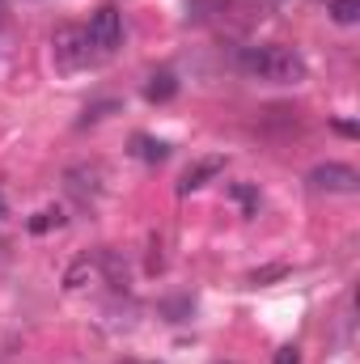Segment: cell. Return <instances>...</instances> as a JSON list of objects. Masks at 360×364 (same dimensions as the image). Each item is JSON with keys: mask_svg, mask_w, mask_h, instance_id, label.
<instances>
[{"mask_svg": "<svg viewBox=\"0 0 360 364\" xmlns=\"http://www.w3.org/2000/svg\"><path fill=\"white\" fill-rule=\"evenodd\" d=\"M238 68L255 81H271V85H297L305 81V60L292 47L280 43H250L238 51Z\"/></svg>", "mask_w": 360, "mask_h": 364, "instance_id": "obj_1", "label": "cell"}, {"mask_svg": "<svg viewBox=\"0 0 360 364\" xmlns=\"http://www.w3.org/2000/svg\"><path fill=\"white\" fill-rule=\"evenodd\" d=\"M51 47H55V64L60 68H81V64H90V38H85V30H77V26H60L55 30V38H51Z\"/></svg>", "mask_w": 360, "mask_h": 364, "instance_id": "obj_2", "label": "cell"}, {"mask_svg": "<svg viewBox=\"0 0 360 364\" xmlns=\"http://www.w3.org/2000/svg\"><path fill=\"white\" fill-rule=\"evenodd\" d=\"M309 186L314 191H335V195H356L360 191V174L344 161H327L309 170Z\"/></svg>", "mask_w": 360, "mask_h": 364, "instance_id": "obj_3", "label": "cell"}, {"mask_svg": "<svg viewBox=\"0 0 360 364\" xmlns=\"http://www.w3.org/2000/svg\"><path fill=\"white\" fill-rule=\"evenodd\" d=\"M85 38H90V47H97L102 55H110V51L123 43V17H119V9H97L90 17Z\"/></svg>", "mask_w": 360, "mask_h": 364, "instance_id": "obj_4", "label": "cell"}, {"mask_svg": "<svg viewBox=\"0 0 360 364\" xmlns=\"http://www.w3.org/2000/svg\"><path fill=\"white\" fill-rule=\"evenodd\" d=\"M216 174H225V157H199L195 166H186L179 178V195H191V191H199V186H208V182L216 178Z\"/></svg>", "mask_w": 360, "mask_h": 364, "instance_id": "obj_5", "label": "cell"}, {"mask_svg": "<svg viewBox=\"0 0 360 364\" xmlns=\"http://www.w3.org/2000/svg\"><path fill=\"white\" fill-rule=\"evenodd\" d=\"M64 182H68V191H73L77 199H93V195L102 191V170H97V166H73V170L64 174Z\"/></svg>", "mask_w": 360, "mask_h": 364, "instance_id": "obj_6", "label": "cell"}, {"mask_svg": "<svg viewBox=\"0 0 360 364\" xmlns=\"http://www.w3.org/2000/svg\"><path fill=\"white\" fill-rule=\"evenodd\" d=\"M132 157L157 166V161L170 157V144H166V140H153V136H144V132H136V136H132Z\"/></svg>", "mask_w": 360, "mask_h": 364, "instance_id": "obj_7", "label": "cell"}, {"mask_svg": "<svg viewBox=\"0 0 360 364\" xmlns=\"http://www.w3.org/2000/svg\"><path fill=\"white\" fill-rule=\"evenodd\" d=\"M174 93H179V77L174 73H153L149 85H144V97L149 102H170Z\"/></svg>", "mask_w": 360, "mask_h": 364, "instance_id": "obj_8", "label": "cell"}, {"mask_svg": "<svg viewBox=\"0 0 360 364\" xmlns=\"http://www.w3.org/2000/svg\"><path fill=\"white\" fill-rule=\"evenodd\" d=\"M102 272H106V284H110V288H119V292L127 288V263H123L115 250H102Z\"/></svg>", "mask_w": 360, "mask_h": 364, "instance_id": "obj_9", "label": "cell"}, {"mask_svg": "<svg viewBox=\"0 0 360 364\" xmlns=\"http://www.w3.org/2000/svg\"><path fill=\"white\" fill-rule=\"evenodd\" d=\"M229 195L242 203V212H246V216H259V191H255V186H246V182H233V186H229Z\"/></svg>", "mask_w": 360, "mask_h": 364, "instance_id": "obj_10", "label": "cell"}, {"mask_svg": "<svg viewBox=\"0 0 360 364\" xmlns=\"http://www.w3.org/2000/svg\"><path fill=\"white\" fill-rule=\"evenodd\" d=\"M51 225H55V229L64 225V208H43L38 216H30V225H26V229H30V233H47Z\"/></svg>", "mask_w": 360, "mask_h": 364, "instance_id": "obj_11", "label": "cell"}, {"mask_svg": "<svg viewBox=\"0 0 360 364\" xmlns=\"http://www.w3.org/2000/svg\"><path fill=\"white\" fill-rule=\"evenodd\" d=\"M331 17L339 26H356L360 21V0H331Z\"/></svg>", "mask_w": 360, "mask_h": 364, "instance_id": "obj_12", "label": "cell"}, {"mask_svg": "<svg viewBox=\"0 0 360 364\" xmlns=\"http://www.w3.org/2000/svg\"><path fill=\"white\" fill-rule=\"evenodd\" d=\"M90 275H93V263H90V259H77V263L68 267V275H64V288H68V292H77V288H85V279H90Z\"/></svg>", "mask_w": 360, "mask_h": 364, "instance_id": "obj_13", "label": "cell"}, {"mask_svg": "<svg viewBox=\"0 0 360 364\" xmlns=\"http://www.w3.org/2000/svg\"><path fill=\"white\" fill-rule=\"evenodd\" d=\"M157 309H162V314H166V318H170V322H186V318H191V314H195V305H191V301H186V296H174V301H162V305H157Z\"/></svg>", "mask_w": 360, "mask_h": 364, "instance_id": "obj_14", "label": "cell"}, {"mask_svg": "<svg viewBox=\"0 0 360 364\" xmlns=\"http://www.w3.org/2000/svg\"><path fill=\"white\" fill-rule=\"evenodd\" d=\"M288 275V267L284 263H271V267H259V272H250V284L259 288V284H271V279H284Z\"/></svg>", "mask_w": 360, "mask_h": 364, "instance_id": "obj_15", "label": "cell"}, {"mask_svg": "<svg viewBox=\"0 0 360 364\" xmlns=\"http://www.w3.org/2000/svg\"><path fill=\"white\" fill-rule=\"evenodd\" d=\"M149 250H153V255H149V272H162V255H157V250H162V237H157V233L149 237Z\"/></svg>", "mask_w": 360, "mask_h": 364, "instance_id": "obj_16", "label": "cell"}, {"mask_svg": "<svg viewBox=\"0 0 360 364\" xmlns=\"http://www.w3.org/2000/svg\"><path fill=\"white\" fill-rule=\"evenodd\" d=\"M110 110H119V106H115V102H97V106H90V110H85V119H106Z\"/></svg>", "mask_w": 360, "mask_h": 364, "instance_id": "obj_17", "label": "cell"}, {"mask_svg": "<svg viewBox=\"0 0 360 364\" xmlns=\"http://www.w3.org/2000/svg\"><path fill=\"white\" fill-rule=\"evenodd\" d=\"M275 364H301V352L297 348H280L275 352Z\"/></svg>", "mask_w": 360, "mask_h": 364, "instance_id": "obj_18", "label": "cell"}, {"mask_svg": "<svg viewBox=\"0 0 360 364\" xmlns=\"http://www.w3.org/2000/svg\"><path fill=\"white\" fill-rule=\"evenodd\" d=\"M335 132H339V136H348V140H352V136H360V127L352 123V119H335Z\"/></svg>", "mask_w": 360, "mask_h": 364, "instance_id": "obj_19", "label": "cell"}, {"mask_svg": "<svg viewBox=\"0 0 360 364\" xmlns=\"http://www.w3.org/2000/svg\"><path fill=\"white\" fill-rule=\"evenodd\" d=\"M119 364H153V360H119Z\"/></svg>", "mask_w": 360, "mask_h": 364, "instance_id": "obj_20", "label": "cell"}, {"mask_svg": "<svg viewBox=\"0 0 360 364\" xmlns=\"http://www.w3.org/2000/svg\"><path fill=\"white\" fill-rule=\"evenodd\" d=\"M0 220H4V195H0Z\"/></svg>", "mask_w": 360, "mask_h": 364, "instance_id": "obj_21", "label": "cell"}, {"mask_svg": "<svg viewBox=\"0 0 360 364\" xmlns=\"http://www.w3.org/2000/svg\"><path fill=\"white\" fill-rule=\"evenodd\" d=\"M216 364H225V360H216Z\"/></svg>", "mask_w": 360, "mask_h": 364, "instance_id": "obj_22", "label": "cell"}]
</instances>
